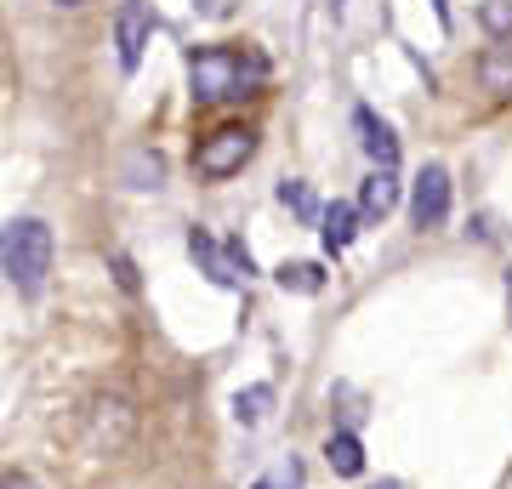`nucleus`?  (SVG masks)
Returning <instances> with one entry per match:
<instances>
[{
	"mask_svg": "<svg viewBox=\"0 0 512 489\" xmlns=\"http://www.w3.org/2000/svg\"><path fill=\"white\" fill-rule=\"evenodd\" d=\"M393 205H399V177H393V165H376L359 188V211H365V222H382Z\"/></svg>",
	"mask_w": 512,
	"mask_h": 489,
	"instance_id": "nucleus-9",
	"label": "nucleus"
},
{
	"mask_svg": "<svg viewBox=\"0 0 512 489\" xmlns=\"http://www.w3.org/2000/svg\"><path fill=\"white\" fill-rule=\"evenodd\" d=\"M57 6H80V0H57Z\"/></svg>",
	"mask_w": 512,
	"mask_h": 489,
	"instance_id": "nucleus-21",
	"label": "nucleus"
},
{
	"mask_svg": "<svg viewBox=\"0 0 512 489\" xmlns=\"http://www.w3.org/2000/svg\"><path fill=\"white\" fill-rule=\"evenodd\" d=\"M160 171V154H131V177H137L131 188H160Z\"/></svg>",
	"mask_w": 512,
	"mask_h": 489,
	"instance_id": "nucleus-16",
	"label": "nucleus"
},
{
	"mask_svg": "<svg viewBox=\"0 0 512 489\" xmlns=\"http://www.w3.org/2000/svg\"><path fill=\"white\" fill-rule=\"evenodd\" d=\"M507 296H512V273H507Z\"/></svg>",
	"mask_w": 512,
	"mask_h": 489,
	"instance_id": "nucleus-22",
	"label": "nucleus"
},
{
	"mask_svg": "<svg viewBox=\"0 0 512 489\" xmlns=\"http://www.w3.org/2000/svg\"><path fill=\"white\" fill-rule=\"evenodd\" d=\"M262 80H268V63H262L256 52L205 46V52L188 57V86H194V103H234V97H251Z\"/></svg>",
	"mask_w": 512,
	"mask_h": 489,
	"instance_id": "nucleus-1",
	"label": "nucleus"
},
{
	"mask_svg": "<svg viewBox=\"0 0 512 489\" xmlns=\"http://www.w3.org/2000/svg\"><path fill=\"white\" fill-rule=\"evenodd\" d=\"M148 29H154V12H148V0H126V6H120V18H114V46H120V69H126V74L143 63Z\"/></svg>",
	"mask_w": 512,
	"mask_h": 489,
	"instance_id": "nucleus-5",
	"label": "nucleus"
},
{
	"mask_svg": "<svg viewBox=\"0 0 512 489\" xmlns=\"http://www.w3.org/2000/svg\"><path fill=\"white\" fill-rule=\"evenodd\" d=\"M325 461H330V472H342V478H359V472H365V444H359L353 433H330Z\"/></svg>",
	"mask_w": 512,
	"mask_h": 489,
	"instance_id": "nucleus-11",
	"label": "nucleus"
},
{
	"mask_svg": "<svg viewBox=\"0 0 512 489\" xmlns=\"http://www.w3.org/2000/svg\"><path fill=\"white\" fill-rule=\"evenodd\" d=\"M478 23H484L490 35H512V0H484V6H478Z\"/></svg>",
	"mask_w": 512,
	"mask_h": 489,
	"instance_id": "nucleus-15",
	"label": "nucleus"
},
{
	"mask_svg": "<svg viewBox=\"0 0 512 489\" xmlns=\"http://www.w3.org/2000/svg\"><path fill=\"white\" fill-rule=\"evenodd\" d=\"M279 200L291 205L302 222H319V217H325V211H319V200H313V188H308V182H296V177H291V182H279Z\"/></svg>",
	"mask_w": 512,
	"mask_h": 489,
	"instance_id": "nucleus-14",
	"label": "nucleus"
},
{
	"mask_svg": "<svg viewBox=\"0 0 512 489\" xmlns=\"http://www.w3.org/2000/svg\"><path fill=\"white\" fill-rule=\"evenodd\" d=\"M262 484H302V461H285V467H274Z\"/></svg>",
	"mask_w": 512,
	"mask_h": 489,
	"instance_id": "nucleus-18",
	"label": "nucleus"
},
{
	"mask_svg": "<svg viewBox=\"0 0 512 489\" xmlns=\"http://www.w3.org/2000/svg\"><path fill=\"white\" fill-rule=\"evenodd\" d=\"M114 279H120V290H137V268H131V256H109Z\"/></svg>",
	"mask_w": 512,
	"mask_h": 489,
	"instance_id": "nucleus-17",
	"label": "nucleus"
},
{
	"mask_svg": "<svg viewBox=\"0 0 512 489\" xmlns=\"http://www.w3.org/2000/svg\"><path fill=\"white\" fill-rule=\"evenodd\" d=\"M211 6H217V0H194V12H211Z\"/></svg>",
	"mask_w": 512,
	"mask_h": 489,
	"instance_id": "nucleus-20",
	"label": "nucleus"
},
{
	"mask_svg": "<svg viewBox=\"0 0 512 489\" xmlns=\"http://www.w3.org/2000/svg\"><path fill=\"white\" fill-rule=\"evenodd\" d=\"M274 279L285 290H296V296H319V290H325V268H319V262H285Z\"/></svg>",
	"mask_w": 512,
	"mask_h": 489,
	"instance_id": "nucleus-13",
	"label": "nucleus"
},
{
	"mask_svg": "<svg viewBox=\"0 0 512 489\" xmlns=\"http://www.w3.org/2000/svg\"><path fill=\"white\" fill-rule=\"evenodd\" d=\"M0 268L12 279V290L35 296L52 273V228L40 217H12L6 222V239H0Z\"/></svg>",
	"mask_w": 512,
	"mask_h": 489,
	"instance_id": "nucleus-2",
	"label": "nucleus"
},
{
	"mask_svg": "<svg viewBox=\"0 0 512 489\" xmlns=\"http://www.w3.org/2000/svg\"><path fill=\"white\" fill-rule=\"evenodd\" d=\"M410 217H416V228H439V222L450 217V171H444V165H427L416 177Z\"/></svg>",
	"mask_w": 512,
	"mask_h": 489,
	"instance_id": "nucleus-4",
	"label": "nucleus"
},
{
	"mask_svg": "<svg viewBox=\"0 0 512 489\" xmlns=\"http://www.w3.org/2000/svg\"><path fill=\"white\" fill-rule=\"evenodd\" d=\"M268 404H274V387H268V381H256V387L234 393V421H239V427H262Z\"/></svg>",
	"mask_w": 512,
	"mask_h": 489,
	"instance_id": "nucleus-12",
	"label": "nucleus"
},
{
	"mask_svg": "<svg viewBox=\"0 0 512 489\" xmlns=\"http://www.w3.org/2000/svg\"><path fill=\"white\" fill-rule=\"evenodd\" d=\"M478 86L490 97H512V35H495V46L478 52Z\"/></svg>",
	"mask_w": 512,
	"mask_h": 489,
	"instance_id": "nucleus-7",
	"label": "nucleus"
},
{
	"mask_svg": "<svg viewBox=\"0 0 512 489\" xmlns=\"http://www.w3.org/2000/svg\"><path fill=\"white\" fill-rule=\"evenodd\" d=\"M353 126L365 131V154H370V160H376V165H399V137H393V131L376 120V114H370V109H353Z\"/></svg>",
	"mask_w": 512,
	"mask_h": 489,
	"instance_id": "nucleus-10",
	"label": "nucleus"
},
{
	"mask_svg": "<svg viewBox=\"0 0 512 489\" xmlns=\"http://www.w3.org/2000/svg\"><path fill=\"white\" fill-rule=\"evenodd\" d=\"M251 154H256V131L251 126H222V131H211V137L200 143L194 171L211 177V182H222V177H234V171H245Z\"/></svg>",
	"mask_w": 512,
	"mask_h": 489,
	"instance_id": "nucleus-3",
	"label": "nucleus"
},
{
	"mask_svg": "<svg viewBox=\"0 0 512 489\" xmlns=\"http://www.w3.org/2000/svg\"><path fill=\"white\" fill-rule=\"evenodd\" d=\"M433 12H439V23H450V0H433Z\"/></svg>",
	"mask_w": 512,
	"mask_h": 489,
	"instance_id": "nucleus-19",
	"label": "nucleus"
},
{
	"mask_svg": "<svg viewBox=\"0 0 512 489\" xmlns=\"http://www.w3.org/2000/svg\"><path fill=\"white\" fill-rule=\"evenodd\" d=\"M188 256L200 262V273L211 279V285H222V290L239 285V268H234V256H228V245H217L205 228H188Z\"/></svg>",
	"mask_w": 512,
	"mask_h": 489,
	"instance_id": "nucleus-6",
	"label": "nucleus"
},
{
	"mask_svg": "<svg viewBox=\"0 0 512 489\" xmlns=\"http://www.w3.org/2000/svg\"><path fill=\"white\" fill-rule=\"evenodd\" d=\"M359 222H365V211H359V205H348V200L325 205V217H319V239H325V251H330V256L348 251L353 234H359Z\"/></svg>",
	"mask_w": 512,
	"mask_h": 489,
	"instance_id": "nucleus-8",
	"label": "nucleus"
},
{
	"mask_svg": "<svg viewBox=\"0 0 512 489\" xmlns=\"http://www.w3.org/2000/svg\"><path fill=\"white\" fill-rule=\"evenodd\" d=\"M336 6H342V0H336Z\"/></svg>",
	"mask_w": 512,
	"mask_h": 489,
	"instance_id": "nucleus-23",
	"label": "nucleus"
}]
</instances>
